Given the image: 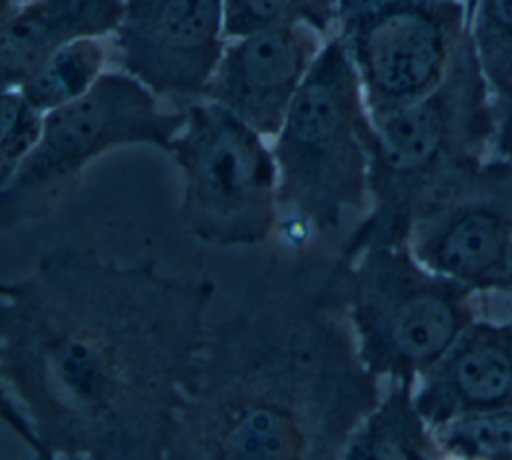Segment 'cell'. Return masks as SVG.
<instances>
[{"mask_svg":"<svg viewBox=\"0 0 512 460\" xmlns=\"http://www.w3.org/2000/svg\"><path fill=\"white\" fill-rule=\"evenodd\" d=\"M370 208L340 248L406 242L414 214L444 186L494 154V114L470 34L442 82L416 102L372 118Z\"/></svg>","mask_w":512,"mask_h":460,"instance_id":"3","label":"cell"},{"mask_svg":"<svg viewBox=\"0 0 512 460\" xmlns=\"http://www.w3.org/2000/svg\"><path fill=\"white\" fill-rule=\"evenodd\" d=\"M340 458H442L432 428L416 408L412 380H390Z\"/></svg>","mask_w":512,"mask_h":460,"instance_id":"14","label":"cell"},{"mask_svg":"<svg viewBox=\"0 0 512 460\" xmlns=\"http://www.w3.org/2000/svg\"><path fill=\"white\" fill-rule=\"evenodd\" d=\"M432 434L442 458L512 460V404L456 416Z\"/></svg>","mask_w":512,"mask_h":460,"instance_id":"17","label":"cell"},{"mask_svg":"<svg viewBox=\"0 0 512 460\" xmlns=\"http://www.w3.org/2000/svg\"><path fill=\"white\" fill-rule=\"evenodd\" d=\"M184 110L168 152L182 172L186 228L222 248L264 242L278 224V168L266 138L212 100Z\"/></svg>","mask_w":512,"mask_h":460,"instance_id":"6","label":"cell"},{"mask_svg":"<svg viewBox=\"0 0 512 460\" xmlns=\"http://www.w3.org/2000/svg\"><path fill=\"white\" fill-rule=\"evenodd\" d=\"M328 36L286 24L226 42L204 92L264 138H274Z\"/></svg>","mask_w":512,"mask_h":460,"instance_id":"11","label":"cell"},{"mask_svg":"<svg viewBox=\"0 0 512 460\" xmlns=\"http://www.w3.org/2000/svg\"><path fill=\"white\" fill-rule=\"evenodd\" d=\"M184 120V108H164L130 74L104 72L86 94L46 112L38 146L0 184L2 228L32 216L88 162L112 148L150 144L170 150Z\"/></svg>","mask_w":512,"mask_h":460,"instance_id":"7","label":"cell"},{"mask_svg":"<svg viewBox=\"0 0 512 460\" xmlns=\"http://www.w3.org/2000/svg\"><path fill=\"white\" fill-rule=\"evenodd\" d=\"M344 262L358 352L380 380L416 382L478 318L480 296L428 270L406 242L368 244Z\"/></svg>","mask_w":512,"mask_h":460,"instance_id":"5","label":"cell"},{"mask_svg":"<svg viewBox=\"0 0 512 460\" xmlns=\"http://www.w3.org/2000/svg\"><path fill=\"white\" fill-rule=\"evenodd\" d=\"M406 244L428 270L486 294H506L512 258V160L490 156L434 194Z\"/></svg>","mask_w":512,"mask_h":460,"instance_id":"9","label":"cell"},{"mask_svg":"<svg viewBox=\"0 0 512 460\" xmlns=\"http://www.w3.org/2000/svg\"><path fill=\"white\" fill-rule=\"evenodd\" d=\"M468 34L494 114V154L512 160V0H472Z\"/></svg>","mask_w":512,"mask_h":460,"instance_id":"15","label":"cell"},{"mask_svg":"<svg viewBox=\"0 0 512 460\" xmlns=\"http://www.w3.org/2000/svg\"><path fill=\"white\" fill-rule=\"evenodd\" d=\"M214 284L62 246L0 286L4 420L42 458H168Z\"/></svg>","mask_w":512,"mask_h":460,"instance_id":"1","label":"cell"},{"mask_svg":"<svg viewBox=\"0 0 512 460\" xmlns=\"http://www.w3.org/2000/svg\"><path fill=\"white\" fill-rule=\"evenodd\" d=\"M372 138L358 72L332 34L272 138L286 250L304 252L370 208Z\"/></svg>","mask_w":512,"mask_h":460,"instance_id":"4","label":"cell"},{"mask_svg":"<svg viewBox=\"0 0 512 460\" xmlns=\"http://www.w3.org/2000/svg\"><path fill=\"white\" fill-rule=\"evenodd\" d=\"M110 48L104 38H82L52 52L18 90L44 114L82 94L106 72Z\"/></svg>","mask_w":512,"mask_h":460,"instance_id":"16","label":"cell"},{"mask_svg":"<svg viewBox=\"0 0 512 460\" xmlns=\"http://www.w3.org/2000/svg\"><path fill=\"white\" fill-rule=\"evenodd\" d=\"M226 42L224 0H124L110 56L160 100L184 108L204 98Z\"/></svg>","mask_w":512,"mask_h":460,"instance_id":"10","label":"cell"},{"mask_svg":"<svg viewBox=\"0 0 512 460\" xmlns=\"http://www.w3.org/2000/svg\"><path fill=\"white\" fill-rule=\"evenodd\" d=\"M506 296L510 302V310H512V258H510V270H508V284H506Z\"/></svg>","mask_w":512,"mask_h":460,"instance_id":"20","label":"cell"},{"mask_svg":"<svg viewBox=\"0 0 512 460\" xmlns=\"http://www.w3.org/2000/svg\"><path fill=\"white\" fill-rule=\"evenodd\" d=\"M286 24H310L330 38L336 24V0H224L228 40Z\"/></svg>","mask_w":512,"mask_h":460,"instance_id":"18","label":"cell"},{"mask_svg":"<svg viewBox=\"0 0 512 460\" xmlns=\"http://www.w3.org/2000/svg\"><path fill=\"white\" fill-rule=\"evenodd\" d=\"M466 30L464 0H336L334 36L358 72L370 118L432 92Z\"/></svg>","mask_w":512,"mask_h":460,"instance_id":"8","label":"cell"},{"mask_svg":"<svg viewBox=\"0 0 512 460\" xmlns=\"http://www.w3.org/2000/svg\"><path fill=\"white\" fill-rule=\"evenodd\" d=\"M44 112L18 88H2L0 130V184L10 180L18 166L38 146L44 130Z\"/></svg>","mask_w":512,"mask_h":460,"instance_id":"19","label":"cell"},{"mask_svg":"<svg viewBox=\"0 0 512 460\" xmlns=\"http://www.w3.org/2000/svg\"><path fill=\"white\" fill-rule=\"evenodd\" d=\"M346 262L270 264L208 328L168 458H340L380 400L346 308Z\"/></svg>","mask_w":512,"mask_h":460,"instance_id":"2","label":"cell"},{"mask_svg":"<svg viewBox=\"0 0 512 460\" xmlns=\"http://www.w3.org/2000/svg\"><path fill=\"white\" fill-rule=\"evenodd\" d=\"M430 428L456 416L512 404V320L476 318L414 382Z\"/></svg>","mask_w":512,"mask_h":460,"instance_id":"12","label":"cell"},{"mask_svg":"<svg viewBox=\"0 0 512 460\" xmlns=\"http://www.w3.org/2000/svg\"><path fill=\"white\" fill-rule=\"evenodd\" d=\"M124 0H4L2 88H18L52 52L116 30Z\"/></svg>","mask_w":512,"mask_h":460,"instance_id":"13","label":"cell"}]
</instances>
